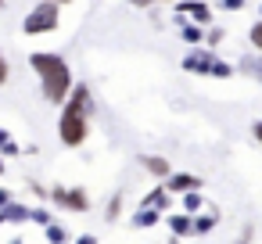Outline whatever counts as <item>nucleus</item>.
<instances>
[{
	"label": "nucleus",
	"mask_w": 262,
	"mask_h": 244,
	"mask_svg": "<svg viewBox=\"0 0 262 244\" xmlns=\"http://www.w3.org/2000/svg\"><path fill=\"white\" fill-rule=\"evenodd\" d=\"M162 223L169 226V233H172L176 240H183V237H194V215H187V212H172V215H165Z\"/></svg>",
	"instance_id": "10"
},
{
	"label": "nucleus",
	"mask_w": 262,
	"mask_h": 244,
	"mask_svg": "<svg viewBox=\"0 0 262 244\" xmlns=\"http://www.w3.org/2000/svg\"><path fill=\"white\" fill-rule=\"evenodd\" d=\"M90 115H94V94H90L86 83H76L69 101L61 104V115H58V140H61V147L79 151L90 140Z\"/></svg>",
	"instance_id": "1"
},
{
	"label": "nucleus",
	"mask_w": 262,
	"mask_h": 244,
	"mask_svg": "<svg viewBox=\"0 0 262 244\" xmlns=\"http://www.w3.org/2000/svg\"><path fill=\"white\" fill-rule=\"evenodd\" d=\"M122 212H126V197L115 190V194L108 197V205H104V215H101V219H104V223H119V219H122Z\"/></svg>",
	"instance_id": "14"
},
{
	"label": "nucleus",
	"mask_w": 262,
	"mask_h": 244,
	"mask_svg": "<svg viewBox=\"0 0 262 244\" xmlns=\"http://www.w3.org/2000/svg\"><path fill=\"white\" fill-rule=\"evenodd\" d=\"M8 79H11V65H8V58H4V54H0V86H4Z\"/></svg>",
	"instance_id": "23"
},
{
	"label": "nucleus",
	"mask_w": 262,
	"mask_h": 244,
	"mask_svg": "<svg viewBox=\"0 0 262 244\" xmlns=\"http://www.w3.org/2000/svg\"><path fill=\"white\" fill-rule=\"evenodd\" d=\"M29 223H36V226H51V223H54V215H51V208H47V205H36V208H33V215H29Z\"/></svg>",
	"instance_id": "18"
},
{
	"label": "nucleus",
	"mask_w": 262,
	"mask_h": 244,
	"mask_svg": "<svg viewBox=\"0 0 262 244\" xmlns=\"http://www.w3.org/2000/svg\"><path fill=\"white\" fill-rule=\"evenodd\" d=\"M162 187H165L172 197H183V194H190V190H201L205 180H201L198 172H176V169H172V176L162 180Z\"/></svg>",
	"instance_id": "7"
},
{
	"label": "nucleus",
	"mask_w": 262,
	"mask_h": 244,
	"mask_svg": "<svg viewBox=\"0 0 262 244\" xmlns=\"http://www.w3.org/2000/svg\"><path fill=\"white\" fill-rule=\"evenodd\" d=\"M0 8H4V0H0Z\"/></svg>",
	"instance_id": "35"
},
{
	"label": "nucleus",
	"mask_w": 262,
	"mask_h": 244,
	"mask_svg": "<svg viewBox=\"0 0 262 244\" xmlns=\"http://www.w3.org/2000/svg\"><path fill=\"white\" fill-rule=\"evenodd\" d=\"M72 244H101V240H97V233H79V237H72Z\"/></svg>",
	"instance_id": "26"
},
{
	"label": "nucleus",
	"mask_w": 262,
	"mask_h": 244,
	"mask_svg": "<svg viewBox=\"0 0 262 244\" xmlns=\"http://www.w3.org/2000/svg\"><path fill=\"white\" fill-rule=\"evenodd\" d=\"M248 43H251V47H255V51L262 54V18H258V22H255V26L248 29Z\"/></svg>",
	"instance_id": "19"
},
{
	"label": "nucleus",
	"mask_w": 262,
	"mask_h": 244,
	"mask_svg": "<svg viewBox=\"0 0 262 244\" xmlns=\"http://www.w3.org/2000/svg\"><path fill=\"white\" fill-rule=\"evenodd\" d=\"M29 69H33L36 79H40V94H43V101L54 104V108H61V104L69 101L72 86H76L69 61H65L61 54H54V51H36V54H29Z\"/></svg>",
	"instance_id": "2"
},
{
	"label": "nucleus",
	"mask_w": 262,
	"mask_h": 244,
	"mask_svg": "<svg viewBox=\"0 0 262 244\" xmlns=\"http://www.w3.org/2000/svg\"><path fill=\"white\" fill-rule=\"evenodd\" d=\"M133 8H155V4H176V0H129Z\"/></svg>",
	"instance_id": "24"
},
{
	"label": "nucleus",
	"mask_w": 262,
	"mask_h": 244,
	"mask_svg": "<svg viewBox=\"0 0 262 244\" xmlns=\"http://www.w3.org/2000/svg\"><path fill=\"white\" fill-rule=\"evenodd\" d=\"M51 205H58V208H65V212H86L90 208V194H86V187H76V183H54L51 187Z\"/></svg>",
	"instance_id": "5"
},
{
	"label": "nucleus",
	"mask_w": 262,
	"mask_h": 244,
	"mask_svg": "<svg viewBox=\"0 0 262 244\" xmlns=\"http://www.w3.org/2000/svg\"><path fill=\"white\" fill-rule=\"evenodd\" d=\"M258 15H262V4H258Z\"/></svg>",
	"instance_id": "34"
},
{
	"label": "nucleus",
	"mask_w": 262,
	"mask_h": 244,
	"mask_svg": "<svg viewBox=\"0 0 262 244\" xmlns=\"http://www.w3.org/2000/svg\"><path fill=\"white\" fill-rule=\"evenodd\" d=\"M162 219H165V212H155V208H140V205H137V212L129 215V226H133V230H151V226H158Z\"/></svg>",
	"instance_id": "12"
},
{
	"label": "nucleus",
	"mask_w": 262,
	"mask_h": 244,
	"mask_svg": "<svg viewBox=\"0 0 262 244\" xmlns=\"http://www.w3.org/2000/svg\"><path fill=\"white\" fill-rule=\"evenodd\" d=\"M219 223H223L219 208H212V205H208V208H201V212L194 215V237H208V233H212Z\"/></svg>",
	"instance_id": "11"
},
{
	"label": "nucleus",
	"mask_w": 262,
	"mask_h": 244,
	"mask_svg": "<svg viewBox=\"0 0 262 244\" xmlns=\"http://www.w3.org/2000/svg\"><path fill=\"white\" fill-rule=\"evenodd\" d=\"M219 8H223V11H241L244 0H219Z\"/></svg>",
	"instance_id": "25"
},
{
	"label": "nucleus",
	"mask_w": 262,
	"mask_h": 244,
	"mask_svg": "<svg viewBox=\"0 0 262 244\" xmlns=\"http://www.w3.org/2000/svg\"><path fill=\"white\" fill-rule=\"evenodd\" d=\"M201 208H208L201 190H190V194H183V197H180V212H187V215H198Z\"/></svg>",
	"instance_id": "15"
},
{
	"label": "nucleus",
	"mask_w": 262,
	"mask_h": 244,
	"mask_svg": "<svg viewBox=\"0 0 262 244\" xmlns=\"http://www.w3.org/2000/svg\"><path fill=\"white\" fill-rule=\"evenodd\" d=\"M58 22H61V8H58V4H51V0H40V4L26 15L22 33H26V36H47V33H54V29H58Z\"/></svg>",
	"instance_id": "4"
},
{
	"label": "nucleus",
	"mask_w": 262,
	"mask_h": 244,
	"mask_svg": "<svg viewBox=\"0 0 262 244\" xmlns=\"http://www.w3.org/2000/svg\"><path fill=\"white\" fill-rule=\"evenodd\" d=\"M0 230H4V215H0Z\"/></svg>",
	"instance_id": "33"
},
{
	"label": "nucleus",
	"mask_w": 262,
	"mask_h": 244,
	"mask_svg": "<svg viewBox=\"0 0 262 244\" xmlns=\"http://www.w3.org/2000/svg\"><path fill=\"white\" fill-rule=\"evenodd\" d=\"M29 194L40 197V201H51V187H43L40 180H29Z\"/></svg>",
	"instance_id": "20"
},
{
	"label": "nucleus",
	"mask_w": 262,
	"mask_h": 244,
	"mask_svg": "<svg viewBox=\"0 0 262 244\" xmlns=\"http://www.w3.org/2000/svg\"><path fill=\"white\" fill-rule=\"evenodd\" d=\"M183 72H194V76H208V79H230L233 76V65L223 61L215 51L208 47H194L183 54Z\"/></svg>",
	"instance_id": "3"
},
{
	"label": "nucleus",
	"mask_w": 262,
	"mask_h": 244,
	"mask_svg": "<svg viewBox=\"0 0 262 244\" xmlns=\"http://www.w3.org/2000/svg\"><path fill=\"white\" fill-rule=\"evenodd\" d=\"M137 162H140V169H144L155 183H162V180H169V176H172V162H169V158H162V154H140Z\"/></svg>",
	"instance_id": "8"
},
{
	"label": "nucleus",
	"mask_w": 262,
	"mask_h": 244,
	"mask_svg": "<svg viewBox=\"0 0 262 244\" xmlns=\"http://www.w3.org/2000/svg\"><path fill=\"white\" fill-rule=\"evenodd\" d=\"M4 172H8V162H4V158H0V176H4Z\"/></svg>",
	"instance_id": "31"
},
{
	"label": "nucleus",
	"mask_w": 262,
	"mask_h": 244,
	"mask_svg": "<svg viewBox=\"0 0 262 244\" xmlns=\"http://www.w3.org/2000/svg\"><path fill=\"white\" fill-rule=\"evenodd\" d=\"M140 208H155V212H165V215H169V208H172V194H169L162 183H155V187L140 197Z\"/></svg>",
	"instance_id": "9"
},
{
	"label": "nucleus",
	"mask_w": 262,
	"mask_h": 244,
	"mask_svg": "<svg viewBox=\"0 0 262 244\" xmlns=\"http://www.w3.org/2000/svg\"><path fill=\"white\" fill-rule=\"evenodd\" d=\"M8 244H26V237H11V240H8Z\"/></svg>",
	"instance_id": "30"
},
{
	"label": "nucleus",
	"mask_w": 262,
	"mask_h": 244,
	"mask_svg": "<svg viewBox=\"0 0 262 244\" xmlns=\"http://www.w3.org/2000/svg\"><path fill=\"white\" fill-rule=\"evenodd\" d=\"M0 215H4V226H22V223H29L33 208L22 205V201H11L8 208H0Z\"/></svg>",
	"instance_id": "13"
},
{
	"label": "nucleus",
	"mask_w": 262,
	"mask_h": 244,
	"mask_svg": "<svg viewBox=\"0 0 262 244\" xmlns=\"http://www.w3.org/2000/svg\"><path fill=\"white\" fill-rule=\"evenodd\" d=\"M51 4H58V8H61V4H72V0H51Z\"/></svg>",
	"instance_id": "32"
},
{
	"label": "nucleus",
	"mask_w": 262,
	"mask_h": 244,
	"mask_svg": "<svg viewBox=\"0 0 262 244\" xmlns=\"http://www.w3.org/2000/svg\"><path fill=\"white\" fill-rule=\"evenodd\" d=\"M18 154H26V151H22V147H18L15 140H8L4 147H0V158H18Z\"/></svg>",
	"instance_id": "22"
},
{
	"label": "nucleus",
	"mask_w": 262,
	"mask_h": 244,
	"mask_svg": "<svg viewBox=\"0 0 262 244\" xmlns=\"http://www.w3.org/2000/svg\"><path fill=\"white\" fill-rule=\"evenodd\" d=\"M223 40H226V33H223L219 26H208V29H205V47H208V51H215Z\"/></svg>",
	"instance_id": "17"
},
{
	"label": "nucleus",
	"mask_w": 262,
	"mask_h": 244,
	"mask_svg": "<svg viewBox=\"0 0 262 244\" xmlns=\"http://www.w3.org/2000/svg\"><path fill=\"white\" fill-rule=\"evenodd\" d=\"M172 15H183L187 22H194V26H201V29L212 26V4H205V0H176Z\"/></svg>",
	"instance_id": "6"
},
{
	"label": "nucleus",
	"mask_w": 262,
	"mask_h": 244,
	"mask_svg": "<svg viewBox=\"0 0 262 244\" xmlns=\"http://www.w3.org/2000/svg\"><path fill=\"white\" fill-rule=\"evenodd\" d=\"M251 137L262 144V119H255V126H251Z\"/></svg>",
	"instance_id": "28"
},
{
	"label": "nucleus",
	"mask_w": 262,
	"mask_h": 244,
	"mask_svg": "<svg viewBox=\"0 0 262 244\" xmlns=\"http://www.w3.org/2000/svg\"><path fill=\"white\" fill-rule=\"evenodd\" d=\"M43 233H47V244H72V233H69L58 219H54L51 226H43Z\"/></svg>",
	"instance_id": "16"
},
{
	"label": "nucleus",
	"mask_w": 262,
	"mask_h": 244,
	"mask_svg": "<svg viewBox=\"0 0 262 244\" xmlns=\"http://www.w3.org/2000/svg\"><path fill=\"white\" fill-rule=\"evenodd\" d=\"M11 201H15V194H11V190H8V187H0V208H8V205H11Z\"/></svg>",
	"instance_id": "27"
},
{
	"label": "nucleus",
	"mask_w": 262,
	"mask_h": 244,
	"mask_svg": "<svg viewBox=\"0 0 262 244\" xmlns=\"http://www.w3.org/2000/svg\"><path fill=\"white\" fill-rule=\"evenodd\" d=\"M8 140H11V133H8V129H0V147H4Z\"/></svg>",
	"instance_id": "29"
},
{
	"label": "nucleus",
	"mask_w": 262,
	"mask_h": 244,
	"mask_svg": "<svg viewBox=\"0 0 262 244\" xmlns=\"http://www.w3.org/2000/svg\"><path fill=\"white\" fill-rule=\"evenodd\" d=\"M251 240H255V226H251V223H244V226H241V233H237V240H233V244H251Z\"/></svg>",
	"instance_id": "21"
}]
</instances>
